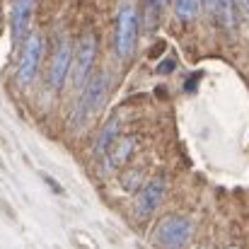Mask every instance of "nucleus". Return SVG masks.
I'll list each match as a JSON object with an SVG mask.
<instances>
[{
  "label": "nucleus",
  "instance_id": "nucleus-8",
  "mask_svg": "<svg viewBox=\"0 0 249 249\" xmlns=\"http://www.w3.org/2000/svg\"><path fill=\"white\" fill-rule=\"evenodd\" d=\"M39 0H12V10H10V29H12V39L15 44L24 41L27 29H29V19L32 12L36 7Z\"/></svg>",
  "mask_w": 249,
  "mask_h": 249
},
{
  "label": "nucleus",
  "instance_id": "nucleus-13",
  "mask_svg": "<svg viewBox=\"0 0 249 249\" xmlns=\"http://www.w3.org/2000/svg\"><path fill=\"white\" fill-rule=\"evenodd\" d=\"M167 2H169V0H148V5H150L153 10H158V12H160V10L165 7Z\"/></svg>",
  "mask_w": 249,
  "mask_h": 249
},
{
  "label": "nucleus",
  "instance_id": "nucleus-12",
  "mask_svg": "<svg viewBox=\"0 0 249 249\" xmlns=\"http://www.w3.org/2000/svg\"><path fill=\"white\" fill-rule=\"evenodd\" d=\"M201 12V0H174V15L181 22H194Z\"/></svg>",
  "mask_w": 249,
  "mask_h": 249
},
{
  "label": "nucleus",
  "instance_id": "nucleus-6",
  "mask_svg": "<svg viewBox=\"0 0 249 249\" xmlns=\"http://www.w3.org/2000/svg\"><path fill=\"white\" fill-rule=\"evenodd\" d=\"M73 49H71V41L63 36L58 39V46L53 51V58H51V68H49V85L53 92H61L63 85L68 80L71 71H73Z\"/></svg>",
  "mask_w": 249,
  "mask_h": 249
},
{
  "label": "nucleus",
  "instance_id": "nucleus-1",
  "mask_svg": "<svg viewBox=\"0 0 249 249\" xmlns=\"http://www.w3.org/2000/svg\"><path fill=\"white\" fill-rule=\"evenodd\" d=\"M138 7L133 0H121L116 12V34H114V51L119 61H131L138 46Z\"/></svg>",
  "mask_w": 249,
  "mask_h": 249
},
{
  "label": "nucleus",
  "instance_id": "nucleus-11",
  "mask_svg": "<svg viewBox=\"0 0 249 249\" xmlns=\"http://www.w3.org/2000/svg\"><path fill=\"white\" fill-rule=\"evenodd\" d=\"M119 131H121V121H119V116H111V119L104 124V128H102V133H99V138H97V143H94V155H97V158H107L109 148H111L114 141L119 138Z\"/></svg>",
  "mask_w": 249,
  "mask_h": 249
},
{
  "label": "nucleus",
  "instance_id": "nucleus-3",
  "mask_svg": "<svg viewBox=\"0 0 249 249\" xmlns=\"http://www.w3.org/2000/svg\"><path fill=\"white\" fill-rule=\"evenodd\" d=\"M194 237V223L186 215H165L153 232V245L167 249L186 247Z\"/></svg>",
  "mask_w": 249,
  "mask_h": 249
},
{
  "label": "nucleus",
  "instance_id": "nucleus-7",
  "mask_svg": "<svg viewBox=\"0 0 249 249\" xmlns=\"http://www.w3.org/2000/svg\"><path fill=\"white\" fill-rule=\"evenodd\" d=\"M165 194H167L165 179H162V177L150 179V181L141 189V194H138V198H136V215H138L141 220H148V218L162 206Z\"/></svg>",
  "mask_w": 249,
  "mask_h": 249
},
{
  "label": "nucleus",
  "instance_id": "nucleus-2",
  "mask_svg": "<svg viewBox=\"0 0 249 249\" xmlns=\"http://www.w3.org/2000/svg\"><path fill=\"white\" fill-rule=\"evenodd\" d=\"M107 94H109V75L102 71L94 78H89L87 85L83 87V94H80L78 107H75V114H73V126L75 128L87 126L102 111V107L107 102Z\"/></svg>",
  "mask_w": 249,
  "mask_h": 249
},
{
  "label": "nucleus",
  "instance_id": "nucleus-5",
  "mask_svg": "<svg viewBox=\"0 0 249 249\" xmlns=\"http://www.w3.org/2000/svg\"><path fill=\"white\" fill-rule=\"evenodd\" d=\"M94 58H97V39L94 34H85L73 53V71H71V78H73V87L75 89H83L87 80H89V73H92V66H94Z\"/></svg>",
  "mask_w": 249,
  "mask_h": 249
},
{
  "label": "nucleus",
  "instance_id": "nucleus-9",
  "mask_svg": "<svg viewBox=\"0 0 249 249\" xmlns=\"http://www.w3.org/2000/svg\"><path fill=\"white\" fill-rule=\"evenodd\" d=\"M133 150H136V138H131V136L116 138L114 145H111L109 153H107V162H109V167H124L128 160H131Z\"/></svg>",
  "mask_w": 249,
  "mask_h": 249
},
{
  "label": "nucleus",
  "instance_id": "nucleus-10",
  "mask_svg": "<svg viewBox=\"0 0 249 249\" xmlns=\"http://www.w3.org/2000/svg\"><path fill=\"white\" fill-rule=\"evenodd\" d=\"M211 17H213L223 29L232 32L235 24H237V7H235V0H213Z\"/></svg>",
  "mask_w": 249,
  "mask_h": 249
},
{
  "label": "nucleus",
  "instance_id": "nucleus-14",
  "mask_svg": "<svg viewBox=\"0 0 249 249\" xmlns=\"http://www.w3.org/2000/svg\"><path fill=\"white\" fill-rule=\"evenodd\" d=\"M242 5H245V10L249 12V0H242Z\"/></svg>",
  "mask_w": 249,
  "mask_h": 249
},
{
  "label": "nucleus",
  "instance_id": "nucleus-4",
  "mask_svg": "<svg viewBox=\"0 0 249 249\" xmlns=\"http://www.w3.org/2000/svg\"><path fill=\"white\" fill-rule=\"evenodd\" d=\"M41 58H44V39H41V34L32 32V34H27L22 51H19V61H17V85L19 87H29L36 80Z\"/></svg>",
  "mask_w": 249,
  "mask_h": 249
}]
</instances>
